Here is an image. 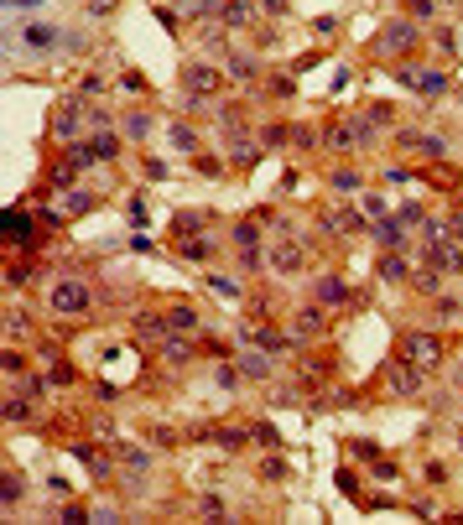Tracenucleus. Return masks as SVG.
I'll use <instances>...</instances> for the list:
<instances>
[{
  "label": "nucleus",
  "instance_id": "obj_1",
  "mask_svg": "<svg viewBox=\"0 0 463 525\" xmlns=\"http://www.w3.org/2000/svg\"><path fill=\"white\" fill-rule=\"evenodd\" d=\"M89 302H94V297H89L83 281H58V286H52V307H58V312H89Z\"/></svg>",
  "mask_w": 463,
  "mask_h": 525
},
{
  "label": "nucleus",
  "instance_id": "obj_2",
  "mask_svg": "<svg viewBox=\"0 0 463 525\" xmlns=\"http://www.w3.org/2000/svg\"><path fill=\"white\" fill-rule=\"evenodd\" d=\"M406 359L422 364V369H432V364L442 359V343L432 339V333H406Z\"/></svg>",
  "mask_w": 463,
  "mask_h": 525
},
{
  "label": "nucleus",
  "instance_id": "obj_3",
  "mask_svg": "<svg viewBox=\"0 0 463 525\" xmlns=\"http://www.w3.org/2000/svg\"><path fill=\"white\" fill-rule=\"evenodd\" d=\"M411 42H416V26H411V21H391V26L380 32V42H375V47H380V52H406Z\"/></svg>",
  "mask_w": 463,
  "mask_h": 525
},
{
  "label": "nucleus",
  "instance_id": "obj_4",
  "mask_svg": "<svg viewBox=\"0 0 463 525\" xmlns=\"http://www.w3.org/2000/svg\"><path fill=\"white\" fill-rule=\"evenodd\" d=\"M391 390H401V396H416V390H422V364L401 359V364L391 369Z\"/></svg>",
  "mask_w": 463,
  "mask_h": 525
},
{
  "label": "nucleus",
  "instance_id": "obj_5",
  "mask_svg": "<svg viewBox=\"0 0 463 525\" xmlns=\"http://www.w3.org/2000/svg\"><path fill=\"white\" fill-rule=\"evenodd\" d=\"M21 42L32 47V52H47V47L58 42V32H52L47 21H26V26H21Z\"/></svg>",
  "mask_w": 463,
  "mask_h": 525
},
{
  "label": "nucleus",
  "instance_id": "obj_6",
  "mask_svg": "<svg viewBox=\"0 0 463 525\" xmlns=\"http://www.w3.org/2000/svg\"><path fill=\"white\" fill-rule=\"evenodd\" d=\"M312 297H318L323 307H338V302H349V286H344L338 276H323L318 286H312Z\"/></svg>",
  "mask_w": 463,
  "mask_h": 525
},
{
  "label": "nucleus",
  "instance_id": "obj_7",
  "mask_svg": "<svg viewBox=\"0 0 463 525\" xmlns=\"http://www.w3.org/2000/svg\"><path fill=\"white\" fill-rule=\"evenodd\" d=\"M6 239H26V245H32V239H36V224L32 219H26V213H6Z\"/></svg>",
  "mask_w": 463,
  "mask_h": 525
},
{
  "label": "nucleus",
  "instance_id": "obj_8",
  "mask_svg": "<svg viewBox=\"0 0 463 525\" xmlns=\"http://www.w3.org/2000/svg\"><path fill=\"white\" fill-rule=\"evenodd\" d=\"M271 266H276V270H297V266H302V250L286 239V245H276V250H271Z\"/></svg>",
  "mask_w": 463,
  "mask_h": 525
},
{
  "label": "nucleus",
  "instance_id": "obj_9",
  "mask_svg": "<svg viewBox=\"0 0 463 525\" xmlns=\"http://www.w3.org/2000/svg\"><path fill=\"white\" fill-rule=\"evenodd\" d=\"M78 120H83V109H78V105H63V109H58V136H63V140H73V136H78Z\"/></svg>",
  "mask_w": 463,
  "mask_h": 525
},
{
  "label": "nucleus",
  "instance_id": "obj_10",
  "mask_svg": "<svg viewBox=\"0 0 463 525\" xmlns=\"http://www.w3.org/2000/svg\"><path fill=\"white\" fill-rule=\"evenodd\" d=\"M177 255H188V260H208V255H214V245H208V239H177Z\"/></svg>",
  "mask_w": 463,
  "mask_h": 525
},
{
  "label": "nucleus",
  "instance_id": "obj_11",
  "mask_svg": "<svg viewBox=\"0 0 463 525\" xmlns=\"http://www.w3.org/2000/svg\"><path fill=\"white\" fill-rule=\"evenodd\" d=\"M188 83H193L198 94H214V89H219V73H214V68H193V73H188Z\"/></svg>",
  "mask_w": 463,
  "mask_h": 525
},
{
  "label": "nucleus",
  "instance_id": "obj_12",
  "mask_svg": "<svg viewBox=\"0 0 463 525\" xmlns=\"http://www.w3.org/2000/svg\"><path fill=\"white\" fill-rule=\"evenodd\" d=\"M432 260H438V266H448V270H458V266H463V260H458V250H453V245H442V239L432 245Z\"/></svg>",
  "mask_w": 463,
  "mask_h": 525
},
{
  "label": "nucleus",
  "instance_id": "obj_13",
  "mask_svg": "<svg viewBox=\"0 0 463 525\" xmlns=\"http://www.w3.org/2000/svg\"><path fill=\"white\" fill-rule=\"evenodd\" d=\"M255 343H261V349H286V339H281V333H276V328H255Z\"/></svg>",
  "mask_w": 463,
  "mask_h": 525
},
{
  "label": "nucleus",
  "instance_id": "obj_14",
  "mask_svg": "<svg viewBox=\"0 0 463 525\" xmlns=\"http://www.w3.org/2000/svg\"><path fill=\"white\" fill-rule=\"evenodd\" d=\"M380 239H385V245H401V239H406V224H396V219H380Z\"/></svg>",
  "mask_w": 463,
  "mask_h": 525
},
{
  "label": "nucleus",
  "instance_id": "obj_15",
  "mask_svg": "<svg viewBox=\"0 0 463 525\" xmlns=\"http://www.w3.org/2000/svg\"><path fill=\"white\" fill-rule=\"evenodd\" d=\"M26 416H32V400H21V396L6 400V421H26Z\"/></svg>",
  "mask_w": 463,
  "mask_h": 525
},
{
  "label": "nucleus",
  "instance_id": "obj_16",
  "mask_svg": "<svg viewBox=\"0 0 463 525\" xmlns=\"http://www.w3.org/2000/svg\"><path fill=\"white\" fill-rule=\"evenodd\" d=\"M380 270H385V281H406V276H411V266H406L401 255H391V260H385Z\"/></svg>",
  "mask_w": 463,
  "mask_h": 525
},
{
  "label": "nucleus",
  "instance_id": "obj_17",
  "mask_svg": "<svg viewBox=\"0 0 463 525\" xmlns=\"http://www.w3.org/2000/svg\"><path fill=\"white\" fill-rule=\"evenodd\" d=\"M89 162H94V146H73V151H68V167H73V172H83Z\"/></svg>",
  "mask_w": 463,
  "mask_h": 525
},
{
  "label": "nucleus",
  "instance_id": "obj_18",
  "mask_svg": "<svg viewBox=\"0 0 463 525\" xmlns=\"http://www.w3.org/2000/svg\"><path fill=\"white\" fill-rule=\"evenodd\" d=\"M416 89H422V94H448V73H427Z\"/></svg>",
  "mask_w": 463,
  "mask_h": 525
},
{
  "label": "nucleus",
  "instance_id": "obj_19",
  "mask_svg": "<svg viewBox=\"0 0 463 525\" xmlns=\"http://www.w3.org/2000/svg\"><path fill=\"white\" fill-rule=\"evenodd\" d=\"M166 323H172V328H198V312H193V307H172Z\"/></svg>",
  "mask_w": 463,
  "mask_h": 525
},
{
  "label": "nucleus",
  "instance_id": "obj_20",
  "mask_svg": "<svg viewBox=\"0 0 463 525\" xmlns=\"http://www.w3.org/2000/svg\"><path fill=\"white\" fill-rule=\"evenodd\" d=\"M239 369H245L250 380H266V359H255V354H245V359H239Z\"/></svg>",
  "mask_w": 463,
  "mask_h": 525
},
{
  "label": "nucleus",
  "instance_id": "obj_21",
  "mask_svg": "<svg viewBox=\"0 0 463 525\" xmlns=\"http://www.w3.org/2000/svg\"><path fill=\"white\" fill-rule=\"evenodd\" d=\"M115 151H120V140H115V136H109V130H105V136L94 140V156H105V162H109V156H115Z\"/></svg>",
  "mask_w": 463,
  "mask_h": 525
},
{
  "label": "nucleus",
  "instance_id": "obj_22",
  "mask_svg": "<svg viewBox=\"0 0 463 525\" xmlns=\"http://www.w3.org/2000/svg\"><path fill=\"white\" fill-rule=\"evenodd\" d=\"M318 328H323V312H302V317H297V333H308V339L318 333Z\"/></svg>",
  "mask_w": 463,
  "mask_h": 525
},
{
  "label": "nucleus",
  "instance_id": "obj_23",
  "mask_svg": "<svg viewBox=\"0 0 463 525\" xmlns=\"http://www.w3.org/2000/svg\"><path fill=\"white\" fill-rule=\"evenodd\" d=\"M208 286H214V292L224 297V302H235V297H239V286H235V281H224V276H214V281H208Z\"/></svg>",
  "mask_w": 463,
  "mask_h": 525
},
{
  "label": "nucleus",
  "instance_id": "obj_24",
  "mask_svg": "<svg viewBox=\"0 0 463 525\" xmlns=\"http://www.w3.org/2000/svg\"><path fill=\"white\" fill-rule=\"evenodd\" d=\"M188 343H182V339H166V359H172V364H182V359H188Z\"/></svg>",
  "mask_w": 463,
  "mask_h": 525
},
{
  "label": "nucleus",
  "instance_id": "obj_25",
  "mask_svg": "<svg viewBox=\"0 0 463 525\" xmlns=\"http://www.w3.org/2000/svg\"><path fill=\"white\" fill-rule=\"evenodd\" d=\"M255 156H261V151H255L250 140H239V136H235V162H245V167H250V162H255Z\"/></svg>",
  "mask_w": 463,
  "mask_h": 525
},
{
  "label": "nucleus",
  "instance_id": "obj_26",
  "mask_svg": "<svg viewBox=\"0 0 463 525\" xmlns=\"http://www.w3.org/2000/svg\"><path fill=\"white\" fill-rule=\"evenodd\" d=\"M203 515H208V520H224V500H219V494H208V500H203Z\"/></svg>",
  "mask_w": 463,
  "mask_h": 525
},
{
  "label": "nucleus",
  "instance_id": "obj_27",
  "mask_svg": "<svg viewBox=\"0 0 463 525\" xmlns=\"http://www.w3.org/2000/svg\"><path fill=\"white\" fill-rule=\"evenodd\" d=\"M235 245H245V250L255 245V224H235Z\"/></svg>",
  "mask_w": 463,
  "mask_h": 525
},
{
  "label": "nucleus",
  "instance_id": "obj_28",
  "mask_svg": "<svg viewBox=\"0 0 463 525\" xmlns=\"http://www.w3.org/2000/svg\"><path fill=\"white\" fill-rule=\"evenodd\" d=\"M198 172L203 177H224V167H219V156H198Z\"/></svg>",
  "mask_w": 463,
  "mask_h": 525
},
{
  "label": "nucleus",
  "instance_id": "obj_29",
  "mask_svg": "<svg viewBox=\"0 0 463 525\" xmlns=\"http://www.w3.org/2000/svg\"><path fill=\"white\" fill-rule=\"evenodd\" d=\"M229 68H235V78H255V63L239 58V52H235V63H229Z\"/></svg>",
  "mask_w": 463,
  "mask_h": 525
},
{
  "label": "nucleus",
  "instance_id": "obj_30",
  "mask_svg": "<svg viewBox=\"0 0 463 525\" xmlns=\"http://www.w3.org/2000/svg\"><path fill=\"white\" fill-rule=\"evenodd\" d=\"M125 130H131V136H151V120H146V115H131V120H125Z\"/></svg>",
  "mask_w": 463,
  "mask_h": 525
},
{
  "label": "nucleus",
  "instance_id": "obj_31",
  "mask_svg": "<svg viewBox=\"0 0 463 525\" xmlns=\"http://www.w3.org/2000/svg\"><path fill=\"white\" fill-rule=\"evenodd\" d=\"M203 224V213H177V234H193Z\"/></svg>",
  "mask_w": 463,
  "mask_h": 525
},
{
  "label": "nucleus",
  "instance_id": "obj_32",
  "mask_svg": "<svg viewBox=\"0 0 463 525\" xmlns=\"http://www.w3.org/2000/svg\"><path fill=\"white\" fill-rule=\"evenodd\" d=\"M432 11H438V0H411V16H416V21H427Z\"/></svg>",
  "mask_w": 463,
  "mask_h": 525
},
{
  "label": "nucleus",
  "instance_id": "obj_33",
  "mask_svg": "<svg viewBox=\"0 0 463 525\" xmlns=\"http://www.w3.org/2000/svg\"><path fill=\"white\" fill-rule=\"evenodd\" d=\"M365 213H369V219H385V198H375V193H369V198H365Z\"/></svg>",
  "mask_w": 463,
  "mask_h": 525
},
{
  "label": "nucleus",
  "instance_id": "obj_34",
  "mask_svg": "<svg viewBox=\"0 0 463 525\" xmlns=\"http://www.w3.org/2000/svg\"><path fill=\"white\" fill-rule=\"evenodd\" d=\"M6 328H11V339H26V317H21V312L6 317Z\"/></svg>",
  "mask_w": 463,
  "mask_h": 525
},
{
  "label": "nucleus",
  "instance_id": "obj_35",
  "mask_svg": "<svg viewBox=\"0 0 463 525\" xmlns=\"http://www.w3.org/2000/svg\"><path fill=\"white\" fill-rule=\"evenodd\" d=\"M286 136H292L286 125H266V136H261V140H266V146H276V140H286Z\"/></svg>",
  "mask_w": 463,
  "mask_h": 525
},
{
  "label": "nucleus",
  "instance_id": "obj_36",
  "mask_svg": "<svg viewBox=\"0 0 463 525\" xmlns=\"http://www.w3.org/2000/svg\"><path fill=\"white\" fill-rule=\"evenodd\" d=\"M73 380V364H52V385H68Z\"/></svg>",
  "mask_w": 463,
  "mask_h": 525
},
{
  "label": "nucleus",
  "instance_id": "obj_37",
  "mask_svg": "<svg viewBox=\"0 0 463 525\" xmlns=\"http://www.w3.org/2000/svg\"><path fill=\"white\" fill-rule=\"evenodd\" d=\"M172 140H177V146H188V151H193V146H198V140H193V130H188V125H177V130H172Z\"/></svg>",
  "mask_w": 463,
  "mask_h": 525
},
{
  "label": "nucleus",
  "instance_id": "obj_38",
  "mask_svg": "<svg viewBox=\"0 0 463 525\" xmlns=\"http://www.w3.org/2000/svg\"><path fill=\"white\" fill-rule=\"evenodd\" d=\"M6 6H11V11H36L42 0H6Z\"/></svg>",
  "mask_w": 463,
  "mask_h": 525
}]
</instances>
